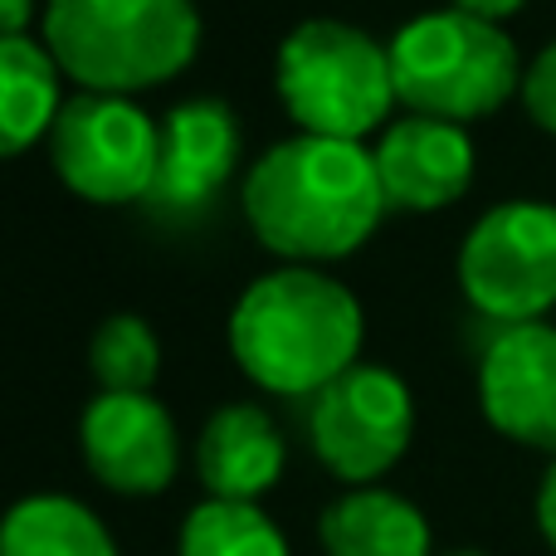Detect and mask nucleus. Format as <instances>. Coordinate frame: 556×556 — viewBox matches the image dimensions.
<instances>
[{
  "label": "nucleus",
  "mask_w": 556,
  "mask_h": 556,
  "mask_svg": "<svg viewBox=\"0 0 556 556\" xmlns=\"http://www.w3.org/2000/svg\"><path fill=\"white\" fill-rule=\"evenodd\" d=\"M391 211L366 142L298 132L269 147L244 176V220L288 264H332L356 254Z\"/></svg>",
  "instance_id": "1"
},
{
  "label": "nucleus",
  "mask_w": 556,
  "mask_h": 556,
  "mask_svg": "<svg viewBox=\"0 0 556 556\" xmlns=\"http://www.w3.org/2000/svg\"><path fill=\"white\" fill-rule=\"evenodd\" d=\"M366 317L342 278L288 264L254 278L230 313V352L269 395H307L356 366Z\"/></svg>",
  "instance_id": "2"
},
{
  "label": "nucleus",
  "mask_w": 556,
  "mask_h": 556,
  "mask_svg": "<svg viewBox=\"0 0 556 556\" xmlns=\"http://www.w3.org/2000/svg\"><path fill=\"white\" fill-rule=\"evenodd\" d=\"M45 49L78 93L132 98L201 54L191 0H45Z\"/></svg>",
  "instance_id": "3"
},
{
  "label": "nucleus",
  "mask_w": 556,
  "mask_h": 556,
  "mask_svg": "<svg viewBox=\"0 0 556 556\" xmlns=\"http://www.w3.org/2000/svg\"><path fill=\"white\" fill-rule=\"evenodd\" d=\"M395 103L444 123H479L493 117L508 98L522 93V59L518 45L464 10H430L395 29L391 45Z\"/></svg>",
  "instance_id": "4"
},
{
  "label": "nucleus",
  "mask_w": 556,
  "mask_h": 556,
  "mask_svg": "<svg viewBox=\"0 0 556 556\" xmlns=\"http://www.w3.org/2000/svg\"><path fill=\"white\" fill-rule=\"evenodd\" d=\"M274 88L298 132L366 142L395 108L391 49L346 20H303L278 45Z\"/></svg>",
  "instance_id": "5"
},
{
  "label": "nucleus",
  "mask_w": 556,
  "mask_h": 556,
  "mask_svg": "<svg viewBox=\"0 0 556 556\" xmlns=\"http://www.w3.org/2000/svg\"><path fill=\"white\" fill-rule=\"evenodd\" d=\"M54 176L88 205L147 201L162 162V127L117 93L64 98L45 137Z\"/></svg>",
  "instance_id": "6"
},
{
  "label": "nucleus",
  "mask_w": 556,
  "mask_h": 556,
  "mask_svg": "<svg viewBox=\"0 0 556 556\" xmlns=\"http://www.w3.org/2000/svg\"><path fill=\"white\" fill-rule=\"evenodd\" d=\"M459 288L498 327L547 323L556 307V205H493L459 244Z\"/></svg>",
  "instance_id": "7"
},
{
  "label": "nucleus",
  "mask_w": 556,
  "mask_h": 556,
  "mask_svg": "<svg viewBox=\"0 0 556 556\" xmlns=\"http://www.w3.org/2000/svg\"><path fill=\"white\" fill-rule=\"evenodd\" d=\"M415 434V401L410 386L386 366H362L342 371L332 386L313 395L307 405V440L313 454L332 479L366 489L386 479L405 459Z\"/></svg>",
  "instance_id": "8"
},
{
  "label": "nucleus",
  "mask_w": 556,
  "mask_h": 556,
  "mask_svg": "<svg viewBox=\"0 0 556 556\" xmlns=\"http://www.w3.org/2000/svg\"><path fill=\"white\" fill-rule=\"evenodd\" d=\"M78 444L88 473L123 498L166 493L181 469V434L152 391H98L78 425Z\"/></svg>",
  "instance_id": "9"
},
{
  "label": "nucleus",
  "mask_w": 556,
  "mask_h": 556,
  "mask_svg": "<svg viewBox=\"0 0 556 556\" xmlns=\"http://www.w3.org/2000/svg\"><path fill=\"white\" fill-rule=\"evenodd\" d=\"M483 420L503 440L556 459V327L518 323L498 327L479 362Z\"/></svg>",
  "instance_id": "10"
},
{
  "label": "nucleus",
  "mask_w": 556,
  "mask_h": 556,
  "mask_svg": "<svg viewBox=\"0 0 556 556\" xmlns=\"http://www.w3.org/2000/svg\"><path fill=\"white\" fill-rule=\"evenodd\" d=\"M386 205L395 211H444L473 186V142L444 117H395L371 147Z\"/></svg>",
  "instance_id": "11"
},
{
  "label": "nucleus",
  "mask_w": 556,
  "mask_h": 556,
  "mask_svg": "<svg viewBox=\"0 0 556 556\" xmlns=\"http://www.w3.org/2000/svg\"><path fill=\"white\" fill-rule=\"evenodd\" d=\"M240 162V123L220 98H191L176 103L162 123V162L147 201L172 215H195L220 195Z\"/></svg>",
  "instance_id": "12"
},
{
  "label": "nucleus",
  "mask_w": 556,
  "mask_h": 556,
  "mask_svg": "<svg viewBox=\"0 0 556 556\" xmlns=\"http://www.w3.org/2000/svg\"><path fill=\"white\" fill-rule=\"evenodd\" d=\"M283 434L264 415V405L250 401L220 405L195 440V473H201L205 493L225 503H260L283 479Z\"/></svg>",
  "instance_id": "13"
},
{
  "label": "nucleus",
  "mask_w": 556,
  "mask_h": 556,
  "mask_svg": "<svg viewBox=\"0 0 556 556\" xmlns=\"http://www.w3.org/2000/svg\"><path fill=\"white\" fill-rule=\"evenodd\" d=\"M327 556H434L425 513L391 489H346L332 498L317 522Z\"/></svg>",
  "instance_id": "14"
},
{
  "label": "nucleus",
  "mask_w": 556,
  "mask_h": 556,
  "mask_svg": "<svg viewBox=\"0 0 556 556\" xmlns=\"http://www.w3.org/2000/svg\"><path fill=\"white\" fill-rule=\"evenodd\" d=\"M64 108V68L45 39L0 35V162L45 142Z\"/></svg>",
  "instance_id": "15"
},
{
  "label": "nucleus",
  "mask_w": 556,
  "mask_h": 556,
  "mask_svg": "<svg viewBox=\"0 0 556 556\" xmlns=\"http://www.w3.org/2000/svg\"><path fill=\"white\" fill-rule=\"evenodd\" d=\"M0 556H117V542L78 498L29 493L0 518Z\"/></svg>",
  "instance_id": "16"
},
{
  "label": "nucleus",
  "mask_w": 556,
  "mask_h": 556,
  "mask_svg": "<svg viewBox=\"0 0 556 556\" xmlns=\"http://www.w3.org/2000/svg\"><path fill=\"white\" fill-rule=\"evenodd\" d=\"M176 556H288V538L260 503L205 498L181 522Z\"/></svg>",
  "instance_id": "17"
},
{
  "label": "nucleus",
  "mask_w": 556,
  "mask_h": 556,
  "mask_svg": "<svg viewBox=\"0 0 556 556\" xmlns=\"http://www.w3.org/2000/svg\"><path fill=\"white\" fill-rule=\"evenodd\" d=\"M88 366H93L98 391H152L156 371H162V342L142 317L117 313L98 323Z\"/></svg>",
  "instance_id": "18"
},
{
  "label": "nucleus",
  "mask_w": 556,
  "mask_h": 556,
  "mask_svg": "<svg viewBox=\"0 0 556 556\" xmlns=\"http://www.w3.org/2000/svg\"><path fill=\"white\" fill-rule=\"evenodd\" d=\"M518 98H522V108H528L532 123L556 137V39L532 59L528 68H522V93Z\"/></svg>",
  "instance_id": "19"
},
{
  "label": "nucleus",
  "mask_w": 556,
  "mask_h": 556,
  "mask_svg": "<svg viewBox=\"0 0 556 556\" xmlns=\"http://www.w3.org/2000/svg\"><path fill=\"white\" fill-rule=\"evenodd\" d=\"M538 528H542V538H547V547L556 552V459L547 464L542 489H538Z\"/></svg>",
  "instance_id": "20"
},
{
  "label": "nucleus",
  "mask_w": 556,
  "mask_h": 556,
  "mask_svg": "<svg viewBox=\"0 0 556 556\" xmlns=\"http://www.w3.org/2000/svg\"><path fill=\"white\" fill-rule=\"evenodd\" d=\"M454 10H464V15H479V20H489V25H503L508 15H518L528 0H450Z\"/></svg>",
  "instance_id": "21"
},
{
  "label": "nucleus",
  "mask_w": 556,
  "mask_h": 556,
  "mask_svg": "<svg viewBox=\"0 0 556 556\" xmlns=\"http://www.w3.org/2000/svg\"><path fill=\"white\" fill-rule=\"evenodd\" d=\"M35 20V0H0V35H25Z\"/></svg>",
  "instance_id": "22"
},
{
  "label": "nucleus",
  "mask_w": 556,
  "mask_h": 556,
  "mask_svg": "<svg viewBox=\"0 0 556 556\" xmlns=\"http://www.w3.org/2000/svg\"><path fill=\"white\" fill-rule=\"evenodd\" d=\"M444 556H489V552H479V547H459V552H444Z\"/></svg>",
  "instance_id": "23"
}]
</instances>
